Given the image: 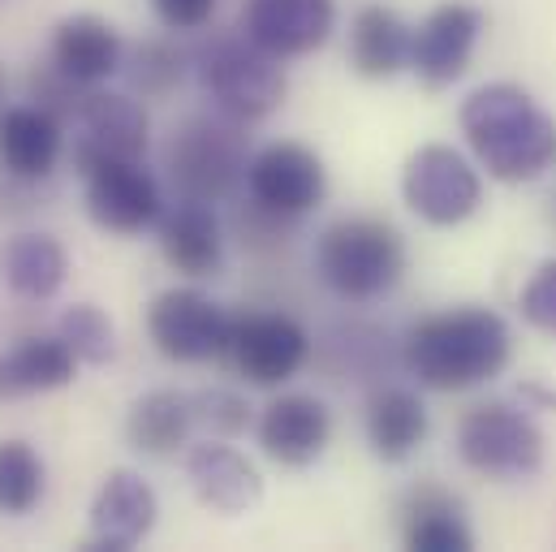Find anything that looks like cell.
<instances>
[{"mask_svg": "<svg viewBox=\"0 0 556 552\" xmlns=\"http://www.w3.org/2000/svg\"><path fill=\"white\" fill-rule=\"evenodd\" d=\"M160 523V497L139 471H109L96 501H91V536L87 549L130 552L155 531Z\"/></svg>", "mask_w": 556, "mask_h": 552, "instance_id": "obj_14", "label": "cell"}, {"mask_svg": "<svg viewBox=\"0 0 556 552\" xmlns=\"http://www.w3.org/2000/svg\"><path fill=\"white\" fill-rule=\"evenodd\" d=\"M56 337L78 354L83 367H104L117 359V324L96 302H74L56 319Z\"/></svg>", "mask_w": 556, "mask_h": 552, "instance_id": "obj_29", "label": "cell"}, {"mask_svg": "<svg viewBox=\"0 0 556 552\" xmlns=\"http://www.w3.org/2000/svg\"><path fill=\"white\" fill-rule=\"evenodd\" d=\"M186 70H190V65H186V52H181L177 43H168V39H142V43H135V48L126 52V65H122L130 91L142 96V100H164V96H173V91L181 87Z\"/></svg>", "mask_w": 556, "mask_h": 552, "instance_id": "obj_28", "label": "cell"}, {"mask_svg": "<svg viewBox=\"0 0 556 552\" xmlns=\"http://www.w3.org/2000/svg\"><path fill=\"white\" fill-rule=\"evenodd\" d=\"M70 276V255L65 247L43 234V229H22L13 238H4L0 247V280L13 298L22 302H48L61 293Z\"/></svg>", "mask_w": 556, "mask_h": 552, "instance_id": "obj_23", "label": "cell"}, {"mask_svg": "<svg viewBox=\"0 0 556 552\" xmlns=\"http://www.w3.org/2000/svg\"><path fill=\"white\" fill-rule=\"evenodd\" d=\"M30 104L35 109H43V113H52L61 126H74V117H78V109H83V100H87V91L91 87H83V83H74L70 74H61L56 65H52V57H48V65H39V70H30Z\"/></svg>", "mask_w": 556, "mask_h": 552, "instance_id": "obj_31", "label": "cell"}, {"mask_svg": "<svg viewBox=\"0 0 556 552\" xmlns=\"http://www.w3.org/2000/svg\"><path fill=\"white\" fill-rule=\"evenodd\" d=\"M402 195L418 221H427L435 229H453L479 212L483 177L462 151H453L444 142H427L402 168Z\"/></svg>", "mask_w": 556, "mask_h": 552, "instance_id": "obj_8", "label": "cell"}, {"mask_svg": "<svg viewBox=\"0 0 556 552\" xmlns=\"http://www.w3.org/2000/svg\"><path fill=\"white\" fill-rule=\"evenodd\" d=\"M247 195L264 208H273L280 216H293L302 221L306 212H315L328 195V168L324 160L302 147V142H268L251 155V168H247Z\"/></svg>", "mask_w": 556, "mask_h": 552, "instance_id": "obj_12", "label": "cell"}, {"mask_svg": "<svg viewBox=\"0 0 556 552\" xmlns=\"http://www.w3.org/2000/svg\"><path fill=\"white\" fill-rule=\"evenodd\" d=\"M151 142V117L135 91L91 87L74 117V168L87 173L104 160H142Z\"/></svg>", "mask_w": 556, "mask_h": 552, "instance_id": "obj_9", "label": "cell"}, {"mask_svg": "<svg viewBox=\"0 0 556 552\" xmlns=\"http://www.w3.org/2000/svg\"><path fill=\"white\" fill-rule=\"evenodd\" d=\"M147 337L168 363H212L229 350L233 315L203 289L177 285L155 293L147 311Z\"/></svg>", "mask_w": 556, "mask_h": 552, "instance_id": "obj_7", "label": "cell"}, {"mask_svg": "<svg viewBox=\"0 0 556 552\" xmlns=\"http://www.w3.org/2000/svg\"><path fill=\"white\" fill-rule=\"evenodd\" d=\"M251 142L247 126L225 113H194L186 117L164 147V173L177 190V199L199 203H225L247 186L251 168Z\"/></svg>", "mask_w": 556, "mask_h": 552, "instance_id": "obj_3", "label": "cell"}, {"mask_svg": "<svg viewBox=\"0 0 556 552\" xmlns=\"http://www.w3.org/2000/svg\"><path fill=\"white\" fill-rule=\"evenodd\" d=\"M78 354L56 337H22L17 346L0 350V406L4 402H22V398H39V393H56L70 389L78 380Z\"/></svg>", "mask_w": 556, "mask_h": 552, "instance_id": "obj_21", "label": "cell"}, {"mask_svg": "<svg viewBox=\"0 0 556 552\" xmlns=\"http://www.w3.org/2000/svg\"><path fill=\"white\" fill-rule=\"evenodd\" d=\"M190 411H194V427L207 431L212 440H233L251 427V402L233 389H199L190 393Z\"/></svg>", "mask_w": 556, "mask_h": 552, "instance_id": "obj_30", "label": "cell"}, {"mask_svg": "<svg viewBox=\"0 0 556 552\" xmlns=\"http://www.w3.org/2000/svg\"><path fill=\"white\" fill-rule=\"evenodd\" d=\"M410 52H415V26L389 9V4H363L350 22V65L354 74L384 83L397 78L402 70H410Z\"/></svg>", "mask_w": 556, "mask_h": 552, "instance_id": "obj_22", "label": "cell"}, {"mask_svg": "<svg viewBox=\"0 0 556 552\" xmlns=\"http://www.w3.org/2000/svg\"><path fill=\"white\" fill-rule=\"evenodd\" d=\"M83 181H87L83 186L87 216L104 234L135 238L142 229L160 225V216H164L160 181L142 168V160H104V164L87 168Z\"/></svg>", "mask_w": 556, "mask_h": 552, "instance_id": "obj_11", "label": "cell"}, {"mask_svg": "<svg viewBox=\"0 0 556 552\" xmlns=\"http://www.w3.org/2000/svg\"><path fill=\"white\" fill-rule=\"evenodd\" d=\"M363 431H367V444L380 462L397 466L406 457H415L418 444L427 440V406L415 389H376L367 398V411H363Z\"/></svg>", "mask_w": 556, "mask_h": 552, "instance_id": "obj_24", "label": "cell"}, {"mask_svg": "<svg viewBox=\"0 0 556 552\" xmlns=\"http://www.w3.org/2000/svg\"><path fill=\"white\" fill-rule=\"evenodd\" d=\"M518 311L531 328L556 337V260H544L535 276L522 285V298H518Z\"/></svg>", "mask_w": 556, "mask_h": 552, "instance_id": "obj_32", "label": "cell"}, {"mask_svg": "<svg viewBox=\"0 0 556 552\" xmlns=\"http://www.w3.org/2000/svg\"><path fill=\"white\" fill-rule=\"evenodd\" d=\"M548 221L556 225V190H553V199H548Z\"/></svg>", "mask_w": 556, "mask_h": 552, "instance_id": "obj_35", "label": "cell"}, {"mask_svg": "<svg viewBox=\"0 0 556 552\" xmlns=\"http://www.w3.org/2000/svg\"><path fill=\"white\" fill-rule=\"evenodd\" d=\"M514 333L488 306H453L418 319L402 341V367L422 389L462 393L509 367Z\"/></svg>", "mask_w": 556, "mask_h": 552, "instance_id": "obj_1", "label": "cell"}, {"mask_svg": "<svg viewBox=\"0 0 556 552\" xmlns=\"http://www.w3.org/2000/svg\"><path fill=\"white\" fill-rule=\"evenodd\" d=\"M225 359L233 372L255 385V389H277L302 372L311 359V337L298 319L280 311H255V315H233V337Z\"/></svg>", "mask_w": 556, "mask_h": 552, "instance_id": "obj_10", "label": "cell"}, {"mask_svg": "<svg viewBox=\"0 0 556 552\" xmlns=\"http://www.w3.org/2000/svg\"><path fill=\"white\" fill-rule=\"evenodd\" d=\"M52 65L83 87H100L126 65L117 26L100 13H70L52 26Z\"/></svg>", "mask_w": 556, "mask_h": 552, "instance_id": "obj_18", "label": "cell"}, {"mask_svg": "<svg viewBox=\"0 0 556 552\" xmlns=\"http://www.w3.org/2000/svg\"><path fill=\"white\" fill-rule=\"evenodd\" d=\"M255 436H260V449L277 466L302 471L324 457V449L332 440V414L311 393H280L277 402L264 406Z\"/></svg>", "mask_w": 556, "mask_h": 552, "instance_id": "obj_16", "label": "cell"}, {"mask_svg": "<svg viewBox=\"0 0 556 552\" xmlns=\"http://www.w3.org/2000/svg\"><path fill=\"white\" fill-rule=\"evenodd\" d=\"M315 273L345 302H376L406 276V242L384 221L345 216L315 238Z\"/></svg>", "mask_w": 556, "mask_h": 552, "instance_id": "obj_4", "label": "cell"}, {"mask_svg": "<svg viewBox=\"0 0 556 552\" xmlns=\"http://www.w3.org/2000/svg\"><path fill=\"white\" fill-rule=\"evenodd\" d=\"M332 26H337L332 0H247L238 30L251 35L264 52L293 61L324 48Z\"/></svg>", "mask_w": 556, "mask_h": 552, "instance_id": "obj_15", "label": "cell"}, {"mask_svg": "<svg viewBox=\"0 0 556 552\" xmlns=\"http://www.w3.org/2000/svg\"><path fill=\"white\" fill-rule=\"evenodd\" d=\"M186 479H190L194 497L216 514H247L264 497V479L247 462V453H238L229 440H212V436L186 453Z\"/></svg>", "mask_w": 556, "mask_h": 552, "instance_id": "obj_17", "label": "cell"}, {"mask_svg": "<svg viewBox=\"0 0 556 552\" xmlns=\"http://www.w3.org/2000/svg\"><path fill=\"white\" fill-rule=\"evenodd\" d=\"M402 540L415 552H470L475 531L462 518V505L440 488H418L406 501Z\"/></svg>", "mask_w": 556, "mask_h": 552, "instance_id": "obj_26", "label": "cell"}, {"mask_svg": "<svg viewBox=\"0 0 556 552\" xmlns=\"http://www.w3.org/2000/svg\"><path fill=\"white\" fill-rule=\"evenodd\" d=\"M48 492V466L39 449L22 436L0 440V514L4 518H26L39 510Z\"/></svg>", "mask_w": 556, "mask_h": 552, "instance_id": "obj_27", "label": "cell"}, {"mask_svg": "<svg viewBox=\"0 0 556 552\" xmlns=\"http://www.w3.org/2000/svg\"><path fill=\"white\" fill-rule=\"evenodd\" d=\"M155 229H160V251L173 273L203 280V276H216L225 268V225L212 212V203L181 199L177 208H168L160 216Z\"/></svg>", "mask_w": 556, "mask_h": 552, "instance_id": "obj_19", "label": "cell"}, {"mask_svg": "<svg viewBox=\"0 0 556 552\" xmlns=\"http://www.w3.org/2000/svg\"><path fill=\"white\" fill-rule=\"evenodd\" d=\"M194 411L186 393L173 389H151L126 414V440L142 457H177L190 444Z\"/></svg>", "mask_w": 556, "mask_h": 552, "instance_id": "obj_25", "label": "cell"}, {"mask_svg": "<svg viewBox=\"0 0 556 552\" xmlns=\"http://www.w3.org/2000/svg\"><path fill=\"white\" fill-rule=\"evenodd\" d=\"M479 35H483V13L475 4H466V0L435 4L415 30V52H410L415 78L431 91L453 87L470 70Z\"/></svg>", "mask_w": 556, "mask_h": 552, "instance_id": "obj_13", "label": "cell"}, {"mask_svg": "<svg viewBox=\"0 0 556 552\" xmlns=\"http://www.w3.org/2000/svg\"><path fill=\"white\" fill-rule=\"evenodd\" d=\"M194 74L216 113L251 126L273 117L289 91L280 57L264 52L251 35H216L194 52Z\"/></svg>", "mask_w": 556, "mask_h": 552, "instance_id": "obj_5", "label": "cell"}, {"mask_svg": "<svg viewBox=\"0 0 556 552\" xmlns=\"http://www.w3.org/2000/svg\"><path fill=\"white\" fill-rule=\"evenodd\" d=\"M65 155V126L35 109V104H9L0 113V168L22 181H48Z\"/></svg>", "mask_w": 556, "mask_h": 552, "instance_id": "obj_20", "label": "cell"}, {"mask_svg": "<svg viewBox=\"0 0 556 552\" xmlns=\"http://www.w3.org/2000/svg\"><path fill=\"white\" fill-rule=\"evenodd\" d=\"M4 96H9V83H4V70H0V113L9 109V104H4Z\"/></svg>", "mask_w": 556, "mask_h": 552, "instance_id": "obj_34", "label": "cell"}, {"mask_svg": "<svg viewBox=\"0 0 556 552\" xmlns=\"http://www.w3.org/2000/svg\"><path fill=\"white\" fill-rule=\"evenodd\" d=\"M220 0H151L155 17L168 26V30H199L212 22Z\"/></svg>", "mask_w": 556, "mask_h": 552, "instance_id": "obj_33", "label": "cell"}, {"mask_svg": "<svg viewBox=\"0 0 556 552\" xmlns=\"http://www.w3.org/2000/svg\"><path fill=\"white\" fill-rule=\"evenodd\" d=\"M457 117L470 151L496 181L527 186L556 168V117L518 83L470 91Z\"/></svg>", "mask_w": 556, "mask_h": 552, "instance_id": "obj_2", "label": "cell"}, {"mask_svg": "<svg viewBox=\"0 0 556 552\" xmlns=\"http://www.w3.org/2000/svg\"><path fill=\"white\" fill-rule=\"evenodd\" d=\"M457 453L488 479H531L544 466V431L527 406L483 402L457 423Z\"/></svg>", "mask_w": 556, "mask_h": 552, "instance_id": "obj_6", "label": "cell"}]
</instances>
